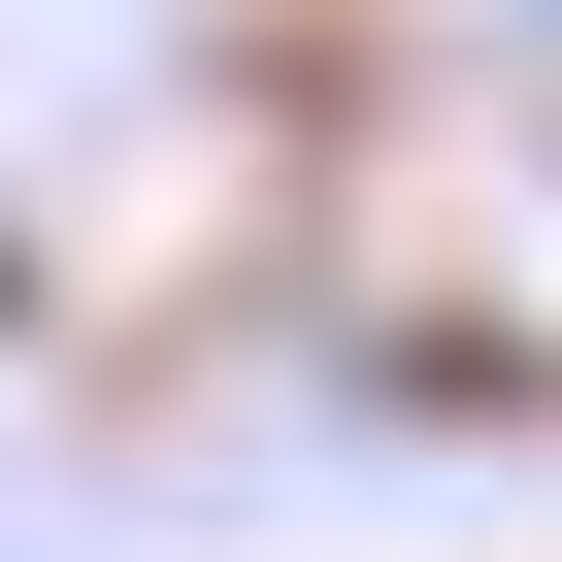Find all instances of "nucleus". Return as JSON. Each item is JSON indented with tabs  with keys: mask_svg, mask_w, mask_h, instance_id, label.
<instances>
[]
</instances>
